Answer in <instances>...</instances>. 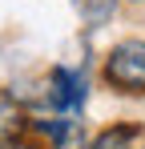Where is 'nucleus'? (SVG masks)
I'll list each match as a JSON object with an SVG mask.
<instances>
[{
    "mask_svg": "<svg viewBox=\"0 0 145 149\" xmlns=\"http://www.w3.org/2000/svg\"><path fill=\"white\" fill-rule=\"evenodd\" d=\"M101 81L125 93V97H145V36H125L105 52L101 65Z\"/></svg>",
    "mask_w": 145,
    "mask_h": 149,
    "instance_id": "obj_1",
    "label": "nucleus"
},
{
    "mask_svg": "<svg viewBox=\"0 0 145 149\" xmlns=\"http://www.w3.org/2000/svg\"><path fill=\"white\" fill-rule=\"evenodd\" d=\"M89 101V77L69 65H52L45 77V105L61 117H77Z\"/></svg>",
    "mask_w": 145,
    "mask_h": 149,
    "instance_id": "obj_2",
    "label": "nucleus"
},
{
    "mask_svg": "<svg viewBox=\"0 0 145 149\" xmlns=\"http://www.w3.org/2000/svg\"><path fill=\"white\" fill-rule=\"evenodd\" d=\"M137 141H141V125L117 121V125H109V129H101L93 141H89V149H133Z\"/></svg>",
    "mask_w": 145,
    "mask_h": 149,
    "instance_id": "obj_3",
    "label": "nucleus"
},
{
    "mask_svg": "<svg viewBox=\"0 0 145 149\" xmlns=\"http://www.w3.org/2000/svg\"><path fill=\"white\" fill-rule=\"evenodd\" d=\"M69 4H72V12L81 16L85 28H101V24H109V20L117 16L121 0H69Z\"/></svg>",
    "mask_w": 145,
    "mask_h": 149,
    "instance_id": "obj_4",
    "label": "nucleus"
},
{
    "mask_svg": "<svg viewBox=\"0 0 145 149\" xmlns=\"http://www.w3.org/2000/svg\"><path fill=\"white\" fill-rule=\"evenodd\" d=\"M16 133H28V117L20 113L16 97L8 89H0V141L4 137H16Z\"/></svg>",
    "mask_w": 145,
    "mask_h": 149,
    "instance_id": "obj_5",
    "label": "nucleus"
},
{
    "mask_svg": "<svg viewBox=\"0 0 145 149\" xmlns=\"http://www.w3.org/2000/svg\"><path fill=\"white\" fill-rule=\"evenodd\" d=\"M48 149H89V137H85V125L77 121V125L69 129V133L61 137V141H52Z\"/></svg>",
    "mask_w": 145,
    "mask_h": 149,
    "instance_id": "obj_6",
    "label": "nucleus"
},
{
    "mask_svg": "<svg viewBox=\"0 0 145 149\" xmlns=\"http://www.w3.org/2000/svg\"><path fill=\"white\" fill-rule=\"evenodd\" d=\"M0 149H48L40 137H32V133H16V137H4Z\"/></svg>",
    "mask_w": 145,
    "mask_h": 149,
    "instance_id": "obj_7",
    "label": "nucleus"
},
{
    "mask_svg": "<svg viewBox=\"0 0 145 149\" xmlns=\"http://www.w3.org/2000/svg\"><path fill=\"white\" fill-rule=\"evenodd\" d=\"M129 4H145V0H129Z\"/></svg>",
    "mask_w": 145,
    "mask_h": 149,
    "instance_id": "obj_8",
    "label": "nucleus"
}]
</instances>
